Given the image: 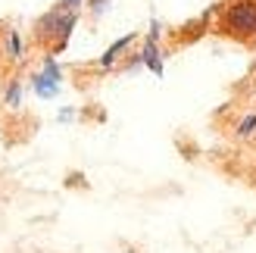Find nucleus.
<instances>
[{
    "instance_id": "f257e3e1",
    "label": "nucleus",
    "mask_w": 256,
    "mask_h": 253,
    "mask_svg": "<svg viewBox=\"0 0 256 253\" xmlns=\"http://www.w3.org/2000/svg\"><path fill=\"white\" fill-rule=\"evenodd\" d=\"M75 22H78V12H69V10H50L44 12L41 19H38L34 32H38V41H54V50H62L69 41V34L75 28Z\"/></svg>"
},
{
    "instance_id": "f03ea898",
    "label": "nucleus",
    "mask_w": 256,
    "mask_h": 253,
    "mask_svg": "<svg viewBox=\"0 0 256 253\" xmlns=\"http://www.w3.org/2000/svg\"><path fill=\"white\" fill-rule=\"evenodd\" d=\"M225 28L238 38L256 34V0H234L225 10Z\"/></svg>"
},
{
    "instance_id": "7ed1b4c3",
    "label": "nucleus",
    "mask_w": 256,
    "mask_h": 253,
    "mask_svg": "<svg viewBox=\"0 0 256 253\" xmlns=\"http://www.w3.org/2000/svg\"><path fill=\"white\" fill-rule=\"evenodd\" d=\"M60 82H62V72H60V66H56V60L47 56V60H44V69L32 78V88H34V94L41 97V100H50V97L60 94Z\"/></svg>"
},
{
    "instance_id": "20e7f679",
    "label": "nucleus",
    "mask_w": 256,
    "mask_h": 253,
    "mask_svg": "<svg viewBox=\"0 0 256 253\" xmlns=\"http://www.w3.org/2000/svg\"><path fill=\"white\" fill-rule=\"evenodd\" d=\"M156 41H160V22H153V25H150V34H147V44H144V50H140V62H144L150 72L162 75V60H160Z\"/></svg>"
},
{
    "instance_id": "39448f33",
    "label": "nucleus",
    "mask_w": 256,
    "mask_h": 253,
    "mask_svg": "<svg viewBox=\"0 0 256 253\" xmlns=\"http://www.w3.org/2000/svg\"><path fill=\"white\" fill-rule=\"evenodd\" d=\"M132 38H134V34H125V38H119V41H116V44H112V47L106 50V54H104V56H100V66H104V69H110V66H112V62H116V60H119V54H122V50H125L128 44H132Z\"/></svg>"
},
{
    "instance_id": "423d86ee",
    "label": "nucleus",
    "mask_w": 256,
    "mask_h": 253,
    "mask_svg": "<svg viewBox=\"0 0 256 253\" xmlns=\"http://www.w3.org/2000/svg\"><path fill=\"white\" fill-rule=\"evenodd\" d=\"M6 56L16 60V62L22 60V38H19V32H12V28L6 32Z\"/></svg>"
},
{
    "instance_id": "0eeeda50",
    "label": "nucleus",
    "mask_w": 256,
    "mask_h": 253,
    "mask_svg": "<svg viewBox=\"0 0 256 253\" xmlns=\"http://www.w3.org/2000/svg\"><path fill=\"white\" fill-rule=\"evenodd\" d=\"M4 100H6V106H19V104H22V84H19V82H10Z\"/></svg>"
},
{
    "instance_id": "6e6552de",
    "label": "nucleus",
    "mask_w": 256,
    "mask_h": 253,
    "mask_svg": "<svg viewBox=\"0 0 256 253\" xmlns=\"http://www.w3.org/2000/svg\"><path fill=\"white\" fill-rule=\"evenodd\" d=\"M253 128H256V112H253V116H247L244 122H240V125H238V134H250Z\"/></svg>"
},
{
    "instance_id": "1a4fd4ad",
    "label": "nucleus",
    "mask_w": 256,
    "mask_h": 253,
    "mask_svg": "<svg viewBox=\"0 0 256 253\" xmlns=\"http://www.w3.org/2000/svg\"><path fill=\"white\" fill-rule=\"evenodd\" d=\"M60 6H62V10H69V12H78L82 0H60Z\"/></svg>"
},
{
    "instance_id": "9d476101",
    "label": "nucleus",
    "mask_w": 256,
    "mask_h": 253,
    "mask_svg": "<svg viewBox=\"0 0 256 253\" xmlns=\"http://www.w3.org/2000/svg\"><path fill=\"white\" fill-rule=\"evenodd\" d=\"M104 10H106V0H91V12H94V16H100Z\"/></svg>"
}]
</instances>
